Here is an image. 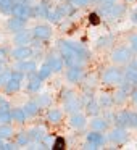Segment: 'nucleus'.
Wrapping results in <instances>:
<instances>
[{
    "mask_svg": "<svg viewBox=\"0 0 137 150\" xmlns=\"http://www.w3.org/2000/svg\"><path fill=\"white\" fill-rule=\"evenodd\" d=\"M58 50L68 68L69 66H82L90 57L87 47H84L76 40H58Z\"/></svg>",
    "mask_w": 137,
    "mask_h": 150,
    "instance_id": "nucleus-1",
    "label": "nucleus"
},
{
    "mask_svg": "<svg viewBox=\"0 0 137 150\" xmlns=\"http://www.w3.org/2000/svg\"><path fill=\"white\" fill-rule=\"evenodd\" d=\"M63 108H65L66 113H78L79 110L82 108V102L74 92L71 91H65L63 92Z\"/></svg>",
    "mask_w": 137,
    "mask_h": 150,
    "instance_id": "nucleus-2",
    "label": "nucleus"
},
{
    "mask_svg": "<svg viewBox=\"0 0 137 150\" xmlns=\"http://www.w3.org/2000/svg\"><path fill=\"white\" fill-rule=\"evenodd\" d=\"M124 81V73L121 71L118 66H111V68H107L102 74V82L107 86H119L121 82Z\"/></svg>",
    "mask_w": 137,
    "mask_h": 150,
    "instance_id": "nucleus-3",
    "label": "nucleus"
},
{
    "mask_svg": "<svg viewBox=\"0 0 137 150\" xmlns=\"http://www.w3.org/2000/svg\"><path fill=\"white\" fill-rule=\"evenodd\" d=\"M11 16L23 18L26 21L31 20V18H36L34 16V7L29 5L28 2H15L13 10H11Z\"/></svg>",
    "mask_w": 137,
    "mask_h": 150,
    "instance_id": "nucleus-4",
    "label": "nucleus"
},
{
    "mask_svg": "<svg viewBox=\"0 0 137 150\" xmlns=\"http://www.w3.org/2000/svg\"><path fill=\"white\" fill-rule=\"evenodd\" d=\"M110 58L114 65H124L132 58V49L131 47H118L111 52Z\"/></svg>",
    "mask_w": 137,
    "mask_h": 150,
    "instance_id": "nucleus-5",
    "label": "nucleus"
},
{
    "mask_svg": "<svg viewBox=\"0 0 137 150\" xmlns=\"http://www.w3.org/2000/svg\"><path fill=\"white\" fill-rule=\"evenodd\" d=\"M108 139H110L113 144H116V145H121V144H126L127 142V139H129V132H127L126 127L116 126L113 131H110Z\"/></svg>",
    "mask_w": 137,
    "mask_h": 150,
    "instance_id": "nucleus-6",
    "label": "nucleus"
},
{
    "mask_svg": "<svg viewBox=\"0 0 137 150\" xmlns=\"http://www.w3.org/2000/svg\"><path fill=\"white\" fill-rule=\"evenodd\" d=\"M32 39H34L32 29H26V28L18 31L13 36V42L16 44V45H29V44L32 42Z\"/></svg>",
    "mask_w": 137,
    "mask_h": 150,
    "instance_id": "nucleus-7",
    "label": "nucleus"
},
{
    "mask_svg": "<svg viewBox=\"0 0 137 150\" xmlns=\"http://www.w3.org/2000/svg\"><path fill=\"white\" fill-rule=\"evenodd\" d=\"M82 78H84V69H82V66H69V68L66 69V79H68V82H71V84L81 82Z\"/></svg>",
    "mask_w": 137,
    "mask_h": 150,
    "instance_id": "nucleus-8",
    "label": "nucleus"
},
{
    "mask_svg": "<svg viewBox=\"0 0 137 150\" xmlns=\"http://www.w3.org/2000/svg\"><path fill=\"white\" fill-rule=\"evenodd\" d=\"M11 57L16 62H21V60H28L32 57V49L31 45H16V49L11 50Z\"/></svg>",
    "mask_w": 137,
    "mask_h": 150,
    "instance_id": "nucleus-9",
    "label": "nucleus"
},
{
    "mask_svg": "<svg viewBox=\"0 0 137 150\" xmlns=\"http://www.w3.org/2000/svg\"><path fill=\"white\" fill-rule=\"evenodd\" d=\"M32 34H34V39L47 40L52 37V28L49 24H36L32 28Z\"/></svg>",
    "mask_w": 137,
    "mask_h": 150,
    "instance_id": "nucleus-10",
    "label": "nucleus"
},
{
    "mask_svg": "<svg viewBox=\"0 0 137 150\" xmlns=\"http://www.w3.org/2000/svg\"><path fill=\"white\" fill-rule=\"evenodd\" d=\"M85 142L92 144V145H95L98 149V147L105 145L107 137H105L103 132H100V131H90V132H87V136H85Z\"/></svg>",
    "mask_w": 137,
    "mask_h": 150,
    "instance_id": "nucleus-11",
    "label": "nucleus"
},
{
    "mask_svg": "<svg viewBox=\"0 0 137 150\" xmlns=\"http://www.w3.org/2000/svg\"><path fill=\"white\" fill-rule=\"evenodd\" d=\"M24 28H26V20H23V18H18V16L8 18V21H7V29L10 31V33L16 34L18 31L24 29Z\"/></svg>",
    "mask_w": 137,
    "mask_h": 150,
    "instance_id": "nucleus-12",
    "label": "nucleus"
},
{
    "mask_svg": "<svg viewBox=\"0 0 137 150\" xmlns=\"http://www.w3.org/2000/svg\"><path fill=\"white\" fill-rule=\"evenodd\" d=\"M85 124H87V118H85L82 113H79V111L78 113H73L71 118H69V126H71L73 129H76V131L84 129Z\"/></svg>",
    "mask_w": 137,
    "mask_h": 150,
    "instance_id": "nucleus-13",
    "label": "nucleus"
},
{
    "mask_svg": "<svg viewBox=\"0 0 137 150\" xmlns=\"http://www.w3.org/2000/svg\"><path fill=\"white\" fill-rule=\"evenodd\" d=\"M28 132H29V136H31V140L36 142V144L42 142L44 137L47 136V131H45V127H44V126H34V127H31Z\"/></svg>",
    "mask_w": 137,
    "mask_h": 150,
    "instance_id": "nucleus-14",
    "label": "nucleus"
},
{
    "mask_svg": "<svg viewBox=\"0 0 137 150\" xmlns=\"http://www.w3.org/2000/svg\"><path fill=\"white\" fill-rule=\"evenodd\" d=\"M47 63H49L50 68L53 69V73H60V71H63V68H65V60H63L61 57L52 55V53H50L49 58H47Z\"/></svg>",
    "mask_w": 137,
    "mask_h": 150,
    "instance_id": "nucleus-15",
    "label": "nucleus"
},
{
    "mask_svg": "<svg viewBox=\"0 0 137 150\" xmlns=\"http://www.w3.org/2000/svg\"><path fill=\"white\" fill-rule=\"evenodd\" d=\"M90 129L92 131H100V132H105L108 129V121L105 118L100 116H94L90 120Z\"/></svg>",
    "mask_w": 137,
    "mask_h": 150,
    "instance_id": "nucleus-16",
    "label": "nucleus"
},
{
    "mask_svg": "<svg viewBox=\"0 0 137 150\" xmlns=\"http://www.w3.org/2000/svg\"><path fill=\"white\" fill-rule=\"evenodd\" d=\"M47 121H49L50 124H58L63 121V111L58 110V108H50L49 111H47Z\"/></svg>",
    "mask_w": 137,
    "mask_h": 150,
    "instance_id": "nucleus-17",
    "label": "nucleus"
},
{
    "mask_svg": "<svg viewBox=\"0 0 137 150\" xmlns=\"http://www.w3.org/2000/svg\"><path fill=\"white\" fill-rule=\"evenodd\" d=\"M49 11H50V5L47 4L45 0H42V2H39V4L34 7V16L36 18H45L47 20Z\"/></svg>",
    "mask_w": 137,
    "mask_h": 150,
    "instance_id": "nucleus-18",
    "label": "nucleus"
},
{
    "mask_svg": "<svg viewBox=\"0 0 137 150\" xmlns=\"http://www.w3.org/2000/svg\"><path fill=\"white\" fill-rule=\"evenodd\" d=\"M16 69H20V71H23L24 74H28V73L37 71V66H36V63H34L32 60L28 58V60H21V62H18Z\"/></svg>",
    "mask_w": 137,
    "mask_h": 150,
    "instance_id": "nucleus-19",
    "label": "nucleus"
},
{
    "mask_svg": "<svg viewBox=\"0 0 137 150\" xmlns=\"http://www.w3.org/2000/svg\"><path fill=\"white\" fill-rule=\"evenodd\" d=\"M23 110H24V113H26L28 118H34L40 111V107H39V103H37L36 100H29V102H26V105L23 107Z\"/></svg>",
    "mask_w": 137,
    "mask_h": 150,
    "instance_id": "nucleus-20",
    "label": "nucleus"
},
{
    "mask_svg": "<svg viewBox=\"0 0 137 150\" xmlns=\"http://www.w3.org/2000/svg\"><path fill=\"white\" fill-rule=\"evenodd\" d=\"M100 110H102V105L98 103L95 98H90V100H87V103H85V111H87L89 116H98Z\"/></svg>",
    "mask_w": 137,
    "mask_h": 150,
    "instance_id": "nucleus-21",
    "label": "nucleus"
},
{
    "mask_svg": "<svg viewBox=\"0 0 137 150\" xmlns=\"http://www.w3.org/2000/svg\"><path fill=\"white\" fill-rule=\"evenodd\" d=\"M124 10H126V7H124V5L114 4L113 7H111L110 10H108L107 16H108V18H111V20H116V18H121V16H123Z\"/></svg>",
    "mask_w": 137,
    "mask_h": 150,
    "instance_id": "nucleus-22",
    "label": "nucleus"
},
{
    "mask_svg": "<svg viewBox=\"0 0 137 150\" xmlns=\"http://www.w3.org/2000/svg\"><path fill=\"white\" fill-rule=\"evenodd\" d=\"M26 113H24V110L23 108H13L11 110V120L15 121V123H18V124H24L26 123Z\"/></svg>",
    "mask_w": 137,
    "mask_h": 150,
    "instance_id": "nucleus-23",
    "label": "nucleus"
},
{
    "mask_svg": "<svg viewBox=\"0 0 137 150\" xmlns=\"http://www.w3.org/2000/svg\"><path fill=\"white\" fill-rule=\"evenodd\" d=\"M113 123L116 124V126L126 127V126H127V110H123V111H118V113H114Z\"/></svg>",
    "mask_w": 137,
    "mask_h": 150,
    "instance_id": "nucleus-24",
    "label": "nucleus"
},
{
    "mask_svg": "<svg viewBox=\"0 0 137 150\" xmlns=\"http://www.w3.org/2000/svg\"><path fill=\"white\" fill-rule=\"evenodd\" d=\"M21 82L23 81L11 78L10 81L7 82V86H5V92H7V94H15V92H18L21 89Z\"/></svg>",
    "mask_w": 137,
    "mask_h": 150,
    "instance_id": "nucleus-25",
    "label": "nucleus"
},
{
    "mask_svg": "<svg viewBox=\"0 0 137 150\" xmlns=\"http://www.w3.org/2000/svg\"><path fill=\"white\" fill-rule=\"evenodd\" d=\"M113 42H114V37H113V36H103V37H98V39H97V42H95V47H97L98 50L108 49V47H110Z\"/></svg>",
    "mask_w": 137,
    "mask_h": 150,
    "instance_id": "nucleus-26",
    "label": "nucleus"
},
{
    "mask_svg": "<svg viewBox=\"0 0 137 150\" xmlns=\"http://www.w3.org/2000/svg\"><path fill=\"white\" fill-rule=\"evenodd\" d=\"M42 87V79L39 76H34V78L28 79V91L29 92H39Z\"/></svg>",
    "mask_w": 137,
    "mask_h": 150,
    "instance_id": "nucleus-27",
    "label": "nucleus"
},
{
    "mask_svg": "<svg viewBox=\"0 0 137 150\" xmlns=\"http://www.w3.org/2000/svg\"><path fill=\"white\" fill-rule=\"evenodd\" d=\"M52 73H53V69L50 68V65L49 63H44L42 66H40L39 69H37V76H39L40 79H42V81H45V79H49L50 76H52Z\"/></svg>",
    "mask_w": 137,
    "mask_h": 150,
    "instance_id": "nucleus-28",
    "label": "nucleus"
},
{
    "mask_svg": "<svg viewBox=\"0 0 137 150\" xmlns=\"http://www.w3.org/2000/svg\"><path fill=\"white\" fill-rule=\"evenodd\" d=\"M98 103H100L103 108H110V107H113V105H114V98H113V95H111V94L103 92V94L98 97Z\"/></svg>",
    "mask_w": 137,
    "mask_h": 150,
    "instance_id": "nucleus-29",
    "label": "nucleus"
},
{
    "mask_svg": "<svg viewBox=\"0 0 137 150\" xmlns=\"http://www.w3.org/2000/svg\"><path fill=\"white\" fill-rule=\"evenodd\" d=\"M13 5H15V0H0V13L11 15Z\"/></svg>",
    "mask_w": 137,
    "mask_h": 150,
    "instance_id": "nucleus-30",
    "label": "nucleus"
},
{
    "mask_svg": "<svg viewBox=\"0 0 137 150\" xmlns=\"http://www.w3.org/2000/svg\"><path fill=\"white\" fill-rule=\"evenodd\" d=\"M124 79H127V81L132 82L134 86H137V69L132 68V66L126 68V71H124Z\"/></svg>",
    "mask_w": 137,
    "mask_h": 150,
    "instance_id": "nucleus-31",
    "label": "nucleus"
},
{
    "mask_svg": "<svg viewBox=\"0 0 137 150\" xmlns=\"http://www.w3.org/2000/svg\"><path fill=\"white\" fill-rule=\"evenodd\" d=\"M11 110L10 108H0V124H10L11 123Z\"/></svg>",
    "mask_w": 137,
    "mask_h": 150,
    "instance_id": "nucleus-32",
    "label": "nucleus"
},
{
    "mask_svg": "<svg viewBox=\"0 0 137 150\" xmlns=\"http://www.w3.org/2000/svg\"><path fill=\"white\" fill-rule=\"evenodd\" d=\"M13 136V127L10 124H0V137L4 140H8Z\"/></svg>",
    "mask_w": 137,
    "mask_h": 150,
    "instance_id": "nucleus-33",
    "label": "nucleus"
},
{
    "mask_svg": "<svg viewBox=\"0 0 137 150\" xmlns=\"http://www.w3.org/2000/svg\"><path fill=\"white\" fill-rule=\"evenodd\" d=\"M36 102L39 103L40 108H47L50 103H52V97H50L49 94H40L39 97L36 98Z\"/></svg>",
    "mask_w": 137,
    "mask_h": 150,
    "instance_id": "nucleus-34",
    "label": "nucleus"
},
{
    "mask_svg": "<svg viewBox=\"0 0 137 150\" xmlns=\"http://www.w3.org/2000/svg\"><path fill=\"white\" fill-rule=\"evenodd\" d=\"M113 98H114V105H123L124 102H126V98H127V94L119 87V89L116 91V94L113 95Z\"/></svg>",
    "mask_w": 137,
    "mask_h": 150,
    "instance_id": "nucleus-35",
    "label": "nucleus"
},
{
    "mask_svg": "<svg viewBox=\"0 0 137 150\" xmlns=\"http://www.w3.org/2000/svg\"><path fill=\"white\" fill-rule=\"evenodd\" d=\"M31 142V136H29V132H20L18 134V137H16V144L18 145H21V147H26L28 144Z\"/></svg>",
    "mask_w": 137,
    "mask_h": 150,
    "instance_id": "nucleus-36",
    "label": "nucleus"
},
{
    "mask_svg": "<svg viewBox=\"0 0 137 150\" xmlns=\"http://www.w3.org/2000/svg\"><path fill=\"white\" fill-rule=\"evenodd\" d=\"M61 13L58 11V8H50V11H49V15H47V20L50 21V23H58L60 20H61Z\"/></svg>",
    "mask_w": 137,
    "mask_h": 150,
    "instance_id": "nucleus-37",
    "label": "nucleus"
},
{
    "mask_svg": "<svg viewBox=\"0 0 137 150\" xmlns=\"http://www.w3.org/2000/svg\"><path fill=\"white\" fill-rule=\"evenodd\" d=\"M129 129H136L137 127V113L134 111H127V126Z\"/></svg>",
    "mask_w": 137,
    "mask_h": 150,
    "instance_id": "nucleus-38",
    "label": "nucleus"
},
{
    "mask_svg": "<svg viewBox=\"0 0 137 150\" xmlns=\"http://www.w3.org/2000/svg\"><path fill=\"white\" fill-rule=\"evenodd\" d=\"M52 149L53 150H65L66 149V139H65V137H61V136L55 137V142H53Z\"/></svg>",
    "mask_w": 137,
    "mask_h": 150,
    "instance_id": "nucleus-39",
    "label": "nucleus"
},
{
    "mask_svg": "<svg viewBox=\"0 0 137 150\" xmlns=\"http://www.w3.org/2000/svg\"><path fill=\"white\" fill-rule=\"evenodd\" d=\"M10 79H11V71H10V69L2 71V73H0V87H5Z\"/></svg>",
    "mask_w": 137,
    "mask_h": 150,
    "instance_id": "nucleus-40",
    "label": "nucleus"
},
{
    "mask_svg": "<svg viewBox=\"0 0 137 150\" xmlns=\"http://www.w3.org/2000/svg\"><path fill=\"white\" fill-rule=\"evenodd\" d=\"M89 24H92V26H98L100 24V13L98 11H92V13H89Z\"/></svg>",
    "mask_w": 137,
    "mask_h": 150,
    "instance_id": "nucleus-41",
    "label": "nucleus"
},
{
    "mask_svg": "<svg viewBox=\"0 0 137 150\" xmlns=\"http://www.w3.org/2000/svg\"><path fill=\"white\" fill-rule=\"evenodd\" d=\"M53 142H55V137L50 136V134H47V136L44 137V140H42L44 149H52V147H53Z\"/></svg>",
    "mask_w": 137,
    "mask_h": 150,
    "instance_id": "nucleus-42",
    "label": "nucleus"
},
{
    "mask_svg": "<svg viewBox=\"0 0 137 150\" xmlns=\"http://www.w3.org/2000/svg\"><path fill=\"white\" fill-rule=\"evenodd\" d=\"M71 5H74L76 8H81V7H85V5L90 4V0H68Z\"/></svg>",
    "mask_w": 137,
    "mask_h": 150,
    "instance_id": "nucleus-43",
    "label": "nucleus"
},
{
    "mask_svg": "<svg viewBox=\"0 0 137 150\" xmlns=\"http://www.w3.org/2000/svg\"><path fill=\"white\" fill-rule=\"evenodd\" d=\"M129 47L132 49V52L137 53V34H134V36L129 37Z\"/></svg>",
    "mask_w": 137,
    "mask_h": 150,
    "instance_id": "nucleus-44",
    "label": "nucleus"
},
{
    "mask_svg": "<svg viewBox=\"0 0 137 150\" xmlns=\"http://www.w3.org/2000/svg\"><path fill=\"white\" fill-rule=\"evenodd\" d=\"M7 57H8V52H7V49H5V47H0V62H4V63H5V60H7Z\"/></svg>",
    "mask_w": 137,
    "mask_h": 150,
    "instance_id": "nucleus-45",
    "label": "nucleus"
},
{
    "mask_svg": "<svg viewBox=\"0 0 137 150\" xmlns=\"http://www.w3.org/2000/svg\"><path fill=\"white\" fill-rule=\"evenodd\" d=\"M131 100H132L134 103L137 105V89H134V91L131 92Z\"/></svg>",
    "mask_w": 137,
    "mask_h": 150,
    "instance_id": "nucleus-46",
    "label": "nucleus"
},
{
    "mask_svg": "<svg viewBox=\"0 0 137 150\" xmlns=\"http://www.w3.org/2000/svg\"><path fill=\"white\" fill-rule=\"evenodd\" d=\"M131 21H132L134 24H137V10L132 11V15H131Z\"/></svg>",
    "mask_w": 137,
    "mask_h": 150,
    "instance_id": "nucleus-47",
    "label": "nucleus"
},
{
    "mask_svg": "<svg viewBox=\"0 0 137 150\" xmlns=\"http://www.w3.org/2000/svg\"><path fill=\"white\" fill-rule=\"evenodd\" d=\"M2 71H5V63L4 62H0V73Z\"/></svg>",
    "mask_w": 137,
    "mask_h": 150,
    "instance_id": "nucleus-48",
    "label": "nucleus"
},
{
    "mask_svg": "<svg viewBox=\"0 0 137 150\" xmlns=\"http://www.w3.org/2000/svg\"><path fill=\"white\" fill-rule=\"evenodd\" d=\"M131 66H132V68H136V69H137V60H134V62L131 63Z\"/></svg>",
    "mask_w": 137,
    "mask_h": 150,
    "instance_id": "nucleus-49",
    "label": "nucleus"
},
{
    "mask_svg": "<svg viewBox=\"0 0 137 150\" xmlns=\"http://www.w3.org/2000/svg\"><path fill=\"white\" fill-rule=\"evenodd\" d=\"M23 2H28V4H29V2H32V0H23Z\"/></svg>",
    "mask_w": 137,
    "mask_h": 150,
    "instance_id": "nucleus-50",
    "label": "nucleus"
},
{
    "mask_svg": "<svg viewBox=\"0 0 137 150\" xmlns=\"http://www.w3.org/2000/svg\"><path fill=\"white\" fill-rule=\"evenodd\" d=\"M15 2H23V0H15Z\"/></svg>",
    "mask_w": 137,
    "mask_h": 150,
    "instance_id": "nucleus-51",
    "label": "nucleus"
},
{
    "mask_svg": "<svg viewBox=\"0 0 137 150\" xmlns=\"http://www.w3.org/2000/svg\"><path fill=\"white\" fill-rule=\"evenodd\" d=\"M2 140H4V139H2V137H0V142H2Z\"/></svg>",
    "mask_w": 137,
    "mask_h": 150,
    "instance_id": "nucleus-52",
    "label": "nucleus"
},
{
    "mask_svg": "<svg viewBox=\"0 0 137 150\" xmlns=\"http://www.w3.org/2000/svg\"><path fill=\"white\" fill-rule=\"evenodd\" d=\"M129 2H132V0H129Z\"/></svg>",
    "mask_w": 137,
    "mask_h": 150,
    "instance_id": "nucleus-53",
    "label": "nucleus"
}]
</instances>
